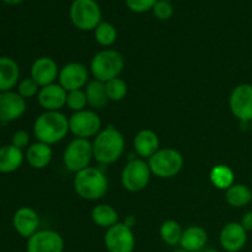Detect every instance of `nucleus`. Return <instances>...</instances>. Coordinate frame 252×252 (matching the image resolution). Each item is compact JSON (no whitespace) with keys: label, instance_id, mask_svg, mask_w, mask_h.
Instances as JSON below:
<instances>
[{"label":"nucleus","instance_id":"nucleus-1","mask_svg":"<svg viewBox=\"0 0 252 252\" xmlns=\"http://www.w3.org/2000/svg\"><path fill=\"white\" fill-rule=\"evenodd\" d=\"M69 130V118L61 111H46L37 117L33 125V134L38 142L44 144H57L66 137Z\"/></svg>","mask_w":252,"mask_h":252},{"label":"nucleus","instance_id":"nucleus-2","mask_svg":"<svg viewBox=\"0 0 252 252\" xmlns=\"http://www.w3.org/2000/svg\"><path fill=\"white\" fill-rule=\"evenodd\" d=\"M125 138L113 126L101 130L93 142L94 159L101 165H111L120 160L125 152Z\"/></svg>","mask_w":252,"mask_h":252},{"label":"nucleus","instance_id":"nucleus-3","mask_svg":"<svg viewBox=\"0 0 252 252\" xmlns=\"http://www.w3.org/2000/svg\"><path fill=\"white\" fill-rule=\"evenodd\" d=\"M73 186L74 191L80 198L86 201H96L102 198L107 192L108 180L100 169L89 166L76 172Z\"/></svg>","mask_w":252,"mask_h":252},{"label":"nucleus","instance_id":"nucleus-4","mask_svg":"<svg viewBox=\"0 0 252 252\" xmlns=\"http://www.w3.org/2000/svg\"><path fill=\"white\" fill-rule=\"evenodd\" d=\"M125 68V58L116 49L106 48L97 52L90 63L91 73L95 80L107 83L108 80L118 78Z\"/></svg>","mask_w":252,"mask_h":252},{"label":"nucleus","instance_id":"nucleus-5","mask_svg":"<svg viewBox=\"0 0 252 252\" xmlns=\"http://www.w3.org/2000/svg\"><path fill=\"white\" fill-rule=\"evenodd\" d=\"M69 17L80 31H94L102 21V11L96 0H73L69 7Z\"/></svg>","mask_w":252,"mask_h":252},{"label":"nucleus","instance_id":"nucleus-6","mask_svg":"<svg viewBox=\"0 0 252 252\" xmlns=\"http://www.w3.org/2000/svg\"><path fill=\"white\" fill-rule=\"evenodd\" d=\"M148 165L152 174L159 179H171L184 167V157L176 149L164 148L148 159Z\"/></svg>","mask_w":252,"mask_h":252},{"label":"nucleus","instance_id":"nucleus-7","mask_svg":"<svg viewBox=\"0 0 252 252\" xmlns=\"http://www.w3.org/2000/svg\"><path fill=\"white\" fill-rule=\"evenodd\" d=\"M94 159L93 143L89 139L75 138L71 140L63 153V162L70 172H79L86 169Z\"/></svg>","mask_w":252,"mask_h":252},{"label":"nucleus","instance_id":"nucleus-8","mask_svg":"<svg viewBox=\"0 0 252 252\" xmlns=\"http://www.w3.org/2000/svg\"><path fill=\"white\" fill-rule=\"evenodd\" d=\"M152 171L148 165L142 159H130L123 167L121 175V182L125 189L129 192H140L150 182Z\"/></svg>","mask_w":252,"mask_h":252},{"label":"nucleus","instance_id":"nucleus-9","mask_svg":"<svg viewBox=\"0 0 252 252\" xmlns=\"http://www.w3.org/2000/svg\"><path fill=\"white\" fill-rule=\"evenodd\" d=\"M101 118L95 111L83 110L74 112L69 117V130L75 135V138L89 139L96 137L101 132Z\"/></svg>","mask_w":252,"mask_h":252},{"label":"nucleus","instance_id":"nucleus-10","mask_svg":"<svg viewBox=\"0 0 252 252\" xmlns=\"http://www.w3.org/2000/svg\"><path fill=\"white\" fill-rule=\"evenodd\" d=\"M103 240L108 252H133L135 249V236L133 230L120 221L106 230Z\"/></svg>","mask_w":252,"mask_h":252},{"label":"nucleus","instance_id":"nucleus-11","mask_svg":"<svg viewBox=\"0 0 252 252\" xmlns=\"http://www.w3.org/2000/svg\"><path fill=\"white\" fill-rule=\"evenodd\" d=\"M229 107L231 113L241 122L252 121V85L241 84L230 94Z\"/></svg>","mask_w":252,"mask_h":252},{"label":"nucleus","instance_id":"nucleus-12","mask_svg":"<svg viewBox=\"0 0 252 252\" xmlns=\"http://www.w3.org/2000/svg\"><path fill=\"white\" fill-rule=\"evenodd\" d=\"M59 85L69 93L74 90H83L89 84L88 68L83 63L71 62L61 68L58 75Z\"/></svg>","mask_w":252,"mask_h":252},{"label":"nucleus","instance_id":"nucleus-13","mask_svg":"<svg viewBox=\"0 0 252 252\" xmlns=\"http://www.w3.org/2000/svg\"><path fill=\"white\" fill-rule=\"evenodd\" d=\"M27 252H63L64 239L61 234L52 229L38 230L27 239Z\"/></svg>","mask_w":252,"mask_h":252},{"label":"nucleus","instance_id":"nucleus-14","mask_svg":"<svg viewBox=\"0 0 252 252\" xmlns=\"http://www.w3.org/2000/svg\"><path fill=\"white\" fill-rule=\"evenodd\" d=\"M219 243L226 252H239L245 248L248 243V231L240 223L230 221L220 230Z\"/></svg>","mask_w":252,"mask_h":252},{"label":"nucleus","instance_id":"nucleus-15","mask_svg":"<svg viewBox=\"0 0 252 252\" xmlns=\"http://www.w3.org/2000/svg\"><path fill=\"white\" fill-rule=\"evenodd\" d=\"M26 112V100L19 93L5 91L0 93V122L16 121Z\"/></svg>","mask_w":252,"mask_h":252},{"label":"nucleus","instance_id":"nucleus-16","mask_svg":"<svg viewBox=\"0 0 252 252\" xmlns=\"http://www.w3.org/2000/svg\"><path fill=\"white\" fill-rule=\"evenodd\" d=\"M39 216L34 209L30 207H21L15 212L12 217V225L16 233L22 238L30 239L38 231Z\"/></svg>","mask_w":252,"mask_h":252},{"label":"nucleus","instance_id":"nucleus-17","mask_svg":"<svg viewBox=\"0 0 252 252\" xmlns=\"http://www.w3.org/2000/svg\"><path fill=\"white\" fill-rule=\"evenodd\" d=\"M58 65L56 61L49 57H39L32 63L31 78L39 85V88L54 84L59 75Z\"/></svg>","mask_w":252,"mask_h":252},{"label":"nucleus","instance_id":"nucleus-18","mask_svg":"<svg viewBox=\"0 0 252 252\" xmlns=\"http://www.w3.org/2000/svg\"><path fill=\"white\" fill-rule=\"evenodd\" d=\"M68 93L59 84H51L39 89L37 95L39 106L46 111H59L66 105Z\"/></svg>","mask_w":252,"mask_h":252},{"label":"nucleus","instance_id":"nucleus-19","mask_svg":"<svg viewBox=\"0 0 252 252\" xmlns=\"http://www.w3.org/2000/svg\"><path fill=\"white\" fill-rule=\"evenodd\" d=\"M135 154L143 159H149L160 149V140L157 133L152 129H142L133 140Z\"/></svg>","mask_w":252,"mask_h":252},{"label":"nucleus","instance_id":"nucleus-20","mask_svg":"<svg viewBox=\"0 0 252 252\" xmlns=\"http://www.w3.org/2000/svg\"><path fill=\"white\" fill-rule=\"evenodd\" d=\"M20 66L10 57H0V93L11 91L19 83Z\"/></svg>","mask_w":252,"mask_h":252},{"label":"nucleus","instance_id":"nucleus-21","mask_svg":"<svg viewBox=\"0 0 252 252\" xmlns=\"http://www.w3.org/2000/svg\"><path fill=\"white\" fill-rule=\"evenodd\" d=\"M25 158L30 166L37 170H42L51 164L52 158H53V150H52L51 145L37 142L27 148Z\"/></svg>","mask_w":252,"mask_h":252},{"label":"nucleus","instance_id":"nucleus-22","mask_svg":"<svg viewBox=\"0 0 252 252\" xmlns=\"http://www.w3.org/2000/svg\"><path fill=\"white\" fill-rule=\"evenodd\" d=\"M208 241V234L202 226L192 225L185 229L182 233L180 246L187 252H198L206 246Z\"/></svg>","mask_w":252,"mask_h":252},{"label":"nucleus","instance_id":"nucleus-23","mask_svg":"<svg viewBox=\"0 0 252 252\" xmlns=\"http://www.w3.org/2000/svg\"><path fill=\"white\" fill-rule=\"evenodd\" d=\"M24 153L12 144L0 148V172L11 174L16 171L24 162Z\"/></svg>","mask_w":252,"mask_h":252},{"label":"nucleus","instance_id":"nucleus-24","mask_svg":"<svg viewBox=\"0 0 252 252\" xmlns=\"http://www.w3.org/2000/svg\"><path fill=\"white\" fill-rule=\"evenodd\" d=\"M86 98H88V105L91 106L94 110H102L108 103L107 94H106L105 83L100 80L89 81L85 86Z\"/></svg>","mask_w":252,"mask_h":252},{"label":"nucleus","instance_id":"nucleus-25","mask_svg":"<svg viewBox=\"0 0 252 252\" xmlns=\"http://www.w3.org/2000/svg\"><path fill=\"white\" fill-rule=\"evenodd\" d=\"M226 203L234 208H243L252 201V189L246 185L234 184L225 191Z\"/></svg>","mask_w":252,"mask_h":252},{"label":"nucleus","instance_id":"nucleus-26","mask_svg":"<svg viewBox=\"0 0 252 252\" xmlns=\"http://www.w3.org/2000/svg\"><path fill=\"white\" fill-rule=\"evenodd\" d=\"M91 219L95 225L108 229L118 223V213L112 206L97 204L91 211Z\"/></svg>","mask_w":252,"mask_h":252},{"label":"nucleus","instance_id":"nucleus-27","mask_svg":"<svg viewBox=\"0 0 252 252\" xmlns=\"http://www.w3.org/2000/svg\"><path fill=\"white\" fill-rule=\"evenodd\" d=\"M209 179H211L212 185L214 187L226 191L229 187L234 185L235 175H234L233 170L226 165H217L212 169Z\"/></svg>","mask_w":252,"mask_h":252},{"label":"nucleus","instance_id":"nucleus-28","mask_svg":"<svg viewBox=\"0 0 252 252\" xmlns=\"http://www.w3.org/2000/svg\"><path fill=\"white\" fill-rule=\"evenodd\" d=\"M182 233H184V230H182L181 225L172 219L164 221L160 226V238L169 246L180 245Z\"/></svg>","mask_w":252,"mask_h":252},{"label":"nucleus","instance_id":"nucleus-29","mask_svg":"<svg viewBox=\"0 0 252 252\" xmlns=\"http://www.w3.org/2000/svg\"><path fill=\"white\" fill-rule=\"evenodd\" d=\"M95 41L102 47H111L117 41V30L111 22L101 21L94 30Z\"/></svg>","mask_w":252,"mask_h":252},{"label":"nucleus","instance_id":"nucleus-30","mask_svg":"<svg viewBox=\"0 0 252 252\" xmlns=\"http://www.w3.org/2000/svg\"><path fill=\"white\" fill-rule=\"evenodd\" d=\"M105 88L106 94H107V97L110 101L123 100L128 93L127 83L123 79H121L120 76L105 83Z\"/></svg>","mask_w":252,"mask_h":252},{"label":"nucleus","instance_id":"nucleus-31","mask_svg":"<svg viewBox=\"0 0 252 252\" xmlns=\"http://www.w3.org/2000/svg\"><path fill=\"white\" fill-rule=\"evenodd\" d=\"M66 106L70 110L79 112V111L86 110L88 106V98H86V94L84 90H74L69 91L68 96H66Z\"/></svg>","mask_w":252,"mask_h":252},{"label":"nucleus","instance_id":"nucleus-32","mask_svg":"<svg viewBox=\"0 0 252 252\" xmlns=\"http://www.w3.org/2000/svg\"><path fill=\"white\" fill-rule=\"evenodd\" d=\"M152 12L158 20L165 21V20L171 19L174 15V5L167 0H158L152 9Z\"/></svg>","mask_w":252,"mask_h":252},{"label":"nucleus","instance_id":"nucleus-33","mask_svg":"<svg viewBox=\"0 0 252 252\" xmlns=\"http://www.w3.org/2000/svg\"><path fill=\"white\" fill-rule=\"evenodd\" d=\"M39 85L33 80L32 78H26L24 80H21L17 86V93L20 96L26 100V98H31L33 96L38 95L39 93Z\"/></svg>","mask_w":252,"mask_h":252},{"label":"nucleus","instance_id":"nucleus-34","mask_svg":"<svg viewBox=\"0 0 252 252\" xmlns=\"http://www.w3.org/2000/svg\"><path fill=\"white\" fill-rule=\"evenodd\" d=\"M157 1L158 0H125L126 6L135 14H144L147 11H152Z\"/></svg>","mask_w":252,"mask_h":252},{"label":"nucleus","instance_id":"nucleus-35","mask_svg":"<svg viewBox=\"0 0 252 252\" xmlns=\"http://www.w3.org/2000/svg\"><path fill=\"white\" fill-rule=\"evenodd\" d=\"M11 144L14 145V147L19 148V149H21V150L25 149L26 147H29V144H30L29 132H26V130H24V129L16 130V132L12 134Z\"/></svg>","mask_w":252,"mask_h":252},{"label":"nucleus","instance_id":"nucleus-36","mask_svg":"<svg viewBox=\"0 0 252 252\" xmlns=\"http://www.w3.org/2000/svg\"><path fill=\"white\" fill-rule=\"evenodd\" d=\"M240 224L244 226V228H245L246 231H252V211L244 214Z\"/></svg>","mask_w":252,"mask_h":252},{"label":"nucleus","instance_id":"nucleus-37","mask_svg":"<svg viewBox=\"0 0 252 252\" xmlns=\"http://www.w3.org/2000/svg\"><path fill=\"white\" fill-rule=\"evenodd\" d=\"M123 223H125L126 225H127V226H129V228L132 229L133 226L135 225V223H137V220H135V218H134V217H127V218H126V220L123 221Z\"/></svg>","mask_w":252,"mask_h":252},{"label":"nucleus","instance_id":"nucleus-38","mask_svg":"<svg viewBox=\"0 0 252 252\" xmlns=\"http://www.w3.org/2000/svg\"><path fill=\"white\" fill-rule=\"evenodd\" d=\"M1 1L7 5H19L21 4V2H24L25 0H1Z\"/></svg>","mask_w":252,"mask_h":252},{"label":"nucleus","instance_id":"nucleus-39","mask_svg":"<svg viewBox=\"0 0 252 252\" xmlns=\"http://www.w3.org/2000/svg\"><path fill=\"white\" fill-rule=\"evenodd\" d=\"M204 252H219L218 250H214V249H209V250H206Z\"/></svg>","mask_w":252,"mask_h":252},{"label":"nucleus","instance_id":"nucleus-40","mask_svg":"<svg viewBox=\"0 0 252 252\" xmlns=\"http://www.w3.org/2000/svg\"><path fill=\"white\" fill-rule=\"evenodd\" d=\"M172 252H187L186 250H182V249H180V250H175V251H172Z\"/></svg>","mask_w":252,"mask_h":252},{"label":"nucleus","instance_id":"nucleus-41","mask_svg":"<svg viewBox=\"0 0 252 252\" xmlns=\"http://www.w3.org/2000/svg\"><path fill=\"white\" fill-rule=\"evenodd\" d=\"M0 132H1V122H0Z\"/></svg>","mask_w":252,"mask_h":252},{"label":"nucleus","instance_id":"nucleus-42","mask_svg":"<svg viewBox=\"0 0 252 252\" xmlns=\"http://www.w3.org/2000/svg\"><path fill=\"white\" fill-rule=\"evenodd\" d=\"M251 132H252V121H251Z\"/></svg>","mask_w":252,"mask_h":252},{"label":"nucleus","instance_id":"nucleus-43","mask_svg":"<svg viewBox=\"0 0 252 252\" xmlns=\"http://www.w3.org/2000/svg\"><path fill=\"white\" fill-rule=\"evenodd\" d=\"M167 1H172V0H167Z\"/></svg>","mask_w":252,"mask_h":252}]
</instances>
